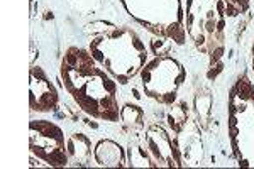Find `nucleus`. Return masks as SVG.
Wrapping results in <instances>:
<instances>
[{"label":"nucleus","instance_id":"f03ea898","mask_svg":"<svg viewBox=\"0 0 254 169\" xmlns=\"http://www.w3.org/2000/svg\"><path fill=\"white\" fill-rule=\"evenodd\" d=\"M88 51L119 85H127L147 63L146 43L130 27H109L88 41Z\"/></svg>","mask_w":254,"mask_h":169},{"label":"nucleus","instance_id":"9b49d317","mask_svg":"<svg viewBox=\"0 0 254 169\" xmlns=\"http://www.w3.org/2000/svg\"><path fill=\"white\" fill-rule=\"evenodd\" d=\"M93 161L102 168H124L127 154L119 142L112 139H100L93 146Z\"/></svg>","mask_w":254,"mask_h":169},{"label":"nucleus","instance_id":"ddd939ff","mask_svg":"<svg viewBox=\"0 0 254 169\" xmlns=\"http://www.w3.org/2000/svg\"><path fill=\"white\" fill-rule=\"evenodd\" d=\"M121 123L124 130L130 135H137L146 127V113L139 105L124 104L121 107Z\"/></svg>","mask_w":254,"mask_h":169},{"label":"nucleus","instance_id":"dca6fc26","mask_svg":"<svg viewBox=\"0 0 254 169\" xmlns=\"http://www.w3.org/2000/svg\"><path fill=\"white\" fill-rule=\"evenodd\" d=\"M195 107L196 113H198V120L202 123V127H207L208 120H210V107H212V98L207 92L198 93L195 98Z\"/></svg>","mask_w":254,"mask_h":169},{"label":"nucleus","instance_id":"4468645a","mask_svg":"<svg viewBox=\"0 0 254 169\" xmlns=\"http://www.w3.org/2000/svg\"><path fill=\"white\" fill-rule=\"evenodd\" d=\"M127 163L132 168H156V164H154L144 144V139L132 142L129 146V149H127Z\"/></svg>","mask_w":254,"mask_h":169},{"label":"nucleus","instance_id":"1a4fd4ad","mask_svg":"<svg viewBox=\"0 0 254 169\" xmlns=\"http://www.w3.org/2000/svg\"><path fill=\"white\" fill-rule=\"evenodd\" d=\"M60 105L58 90L53 85L43 68L38 64L29 68V107L32 112L49 113Z\"/></svg>","mask_w":254,"mask_h":169},{"label":"nucleus","instance_id":"f257e3e1","mask_svg":"<svg viewBox=\"0 0 254 169\" xmlns=\"http://www.w3.org/2000/svg\"><path fill=\"white\" fill-rule=\"evenodd\" d=\"M60 78L78 109L88 117L110 123L121 120L117 81L97 63L88 49L66 48L60 63Z\"/></svg>","mask_w":254,"mask_h":169},{"label":"nucleus","instance_id":"7ed1b4c3","mask_svg":"<svg viewBox=\"0 0 254 169\" xmlns=\"http://www.w3.org/2000/svg\"><path fill=\"white\" fill-rule=\"evenodd\" d=\"M227 14L222 0H185V29L200 55L208 57V78H215L225 51Z\"/></svg>","mask_w":254,"mask_h":169},{"label":"nucleus","instance_id":"9d476101","mask_svg":"<svg viewBox=\"0 0 254 169\" xmlns=\"http://www.w3.org/2000/svg\"><path fill=\"white\" fill-rule=\"evenodd\" d=\"M175 139L180 156H182L183 166L200 164V161L203 159V144L202 139H200L198 125L193 122H187Z\"/></svg>","mask_w":254,"mask_h":169},{"label":"nucleus","instance_id":"a211bd4d","mask_svg":"<svg viewBox=\"0 0 254 169\" xmlns=\"http://www.w3.org/2000/svg\"><path fill=\"white\" fill-rule=\"evenodd\" d=\"M251 68L254 71V41H253V46H251Z\"/></svg>","mask_w":254,"mask_h":169},{"label":"nucleus","instance_id":"f3484780","mask_svg":"<svg viewBox=\"0 0 254 169\" xmlns=\"http://www.w3.org/2000/svg\"><path fill=\"white\" fill-rule=\"evenodd\" d=\"M225 5V14L227 17H239L246 14L251 7L253 0H222Z\"/></svg>","mask_w":254,"mask_h":169},{"label":"nucleus","instance_id":"2eb2a0df","mask_svg":"<svg viewBox=\"0 0 254 169\" xmlns=\"http://www.w3.org/2000/svg\"><path fill=\"white\" fill-rule=\"evenodd\" d=\"M166 118H168V123L170 127L173 129L176 134L183 129V125L188 122V110H187V105L183 102H178V104L170 105V110L166 113Z\"/></svg>","mask_w":254,"mask_h":169},{"label":"nucleus","instance_id":"39448f33","mask_svg":"<svg viewBox=\"0 0 254 169\" xmlns=\"http://www.w3.org/2000/svg\"><path fill=\"white\" fill-rule=\"evenodd\" d=\"M134 22L156 38L183 46L187 41L185 0H119Z\"/></svg>","mask_w":254,"mask_h":169},{"label":"nucleus","instance_id":"6e6552de","mask_svg":"<svg viewBox=\"0 0 254 169\" xmlns=\"http://www.w3.org/2000/svg\"><path fill=\"white\" fill-rule=\"evenodd\" d=\"M144 144L153 158L156 168H182L183 161L180 156L176 139L168 134V130L159 123H151L146 130Z\"/></svg>","mask_w":254,"mask_h":169},{"label":"nucleus","instance_id":"0eeeda50","mask_svg":"<svg viewBox=\"0 0 254 169\" xmlns=\"http://www.w3.org/2000/svg\"><path fill=\"white\" fill-rule=\"evenodd\" d=\"M29 152L51 168H64L69 164L68 139H64L61 127L51 120L29 122Z\"/></svg>","mask_w":254,"mask_h":169},{"label":"nucleus","instance_id":"423d86ee","mask_svg":"<svg viewBox=\"0 0 254 169\" xmlns=\"http://www.w3.org/2000/svg\"><path fill=\"white\" fill-rule=\"evenodd\" d=\"M141 86L147 98L161 105H173L187 80V69L173 56H156L141 71Z\"/></svg>","mask_w":254,"mask_h":169},{"label":"nucleus","instance_id":"f8f14e48","mask_svg":"<svg viewBox=\"0 0 254 169\" xmlns=\"http://www.w3.org/2000/svg\"><path fill=\"white\" fill-rule=\"evenodd\" d=\"M92 141L81 132L71 134L68 137V156L69 161L76 163L78 166H88L90 159H92Z\"/></svg>","mask_w":254,"mask_h":169},{"label":"nucleus","instance_id":"20e7f679","mask_svg":"<svg viewBox=\"0 0 254 169\" xmlns=\"http://www.w3.org/2000/svg\"><path fill=\"white\" fill-rule=\"evenodd\" d=\"M227 130L237 164L254 169V83L246 71L229 90Z\"/></svg>","mask_w":254,"mask_h":169}]
</instances>
